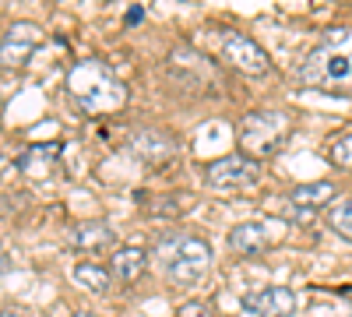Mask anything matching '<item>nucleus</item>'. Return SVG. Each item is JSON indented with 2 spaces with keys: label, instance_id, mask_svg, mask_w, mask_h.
Here are the masks:
<instances>
[{
  "label": "nucleus",
  "instance_id": "17",
  "mask_svg": "<svg viewBox=\"0 0 352 317\" xmlns=\"http://www.w3.org/2000/svg\"><path fill=\"white\" fill-rule=\"evenodd\" d=\"M331 162L342 166V169H352V134L338 138L335 145H331Z\"/></svg>",
  "mask_w": 352,
  "mask_h": 317
},
{
  "label": "nucleus",
  "instance_id": "13",
  "mask_svg": "<svg viewBox=\"0 0 352 317\" xmlns=\"http://www.w3.org/2000/svg\"><path fill=\"white\" fill-rule=\"evenodd\" d=\"M335 184L331 180H317V184H300L296 190L289 194V205H296V208H307V212H314V208H320V205H331L335 201Z\"/></svg>",
  "mask_w": 352,
  "mask_h": 317
},
{
  "label": "nucleus",
  "instance_id": "4",
  "mask_svg": "<svg viewBox=\"0 0 352 317\" xmlns=\"http://www.w3.org/2000/svg\"><path fill=\"white\" fill-rule=\"evenodd\" d=\"M162 254H166V272L176 285H194L212 268V247L201 237H176L173 233L169 240H162Z\"/></svg>",
  "mask_w": 352,
  "mask_h": 317
},
{
  "label": "nucleus",
  "instance_id": "11",
  "mask_svg": "<svg viewBox=\"0 0 352 317\" xmlns=\"http://www.w3.org/2000/svg\"><path fill=\"white\" fill-rule=\"evenodd\" d=\"M131 149H134V152H138L144 162H152V166H159V162H166V159H173V155H176L173 138H169L166 131H155V127L134 131V138H131Z\"/></svg>",
  "mask_w": 352,
  "mask_h": 317
},
{
  "label": "nucleus",
  "instance_id": "15",
  "mask_svg": "<svg viewBox=\"0 0 352 317\" xmlns=\"http://www.w3.org/2000/svg\"><path fill=\"white\" fill-rule=\"evenodd\" d=\"M74 282L78 285H85L88 293H96V296H102L106 289H109V272L106 268H99V265H78L74 268Z\"/></svg>",
  "mask_w": 352,
  "mask_h": 317
},
{
  "label": "nucleus",
  "instance_id": "19",
  "mask_svg": "<svg viewBox=\"0 0 352 317\" xmlns=\"http://www.w3.org/2000/svg\"><path fill=\"white\" fill-rule=\"evenodd\" d=\"M138 21H144V8H131L127 11V25H138Z\"/></svg>",
  "mask_w": 352,
  "mask_h": 317
},
{
  "label": "nucleus",
  "instance_id": "1",
  "mask_svg": "<svg viewBox=\"0 0 352 317\" xmlns=\"http://www.w3.org/2000/svg\"><path fill=\"white\" fill-rule=\"evenodd\" d=\"M300 81L328 96H352V28H328L300 64Z\"/></svg>",
  "mask_w": 352,
  "mask_h": 317
},
{
  "label": "nucleus",
  "instance_id": "10",
  "mask_svg": "<svg viewBox=\"0 0 352 317\" xmlns=\"http://www.w3.org/2000/svg\"><path fill=\"white\" fill-rule=\"evenodd\" d=\"M60 152H64L60 141H50V145H32L28 152H21V155L14 159V166H18V173H25L28 180H46L50 173H53V166L60 162Z\"/></svg>",
  "mask_w": 352,
  "mask_h": 317
},
{
  "label": "nucleus",
  "instance_id": "21",
  "mask_svg": "<svg viewBox=\"0 0 352 317\" xmlns=\"http://www.w3.org/2000/svg\"><path fill=\"white\" fill-rule=\"evenodd\" d=\"M71 317H96V314H88V310H78V314H71Z\"/></svg>",
  "mask_w": 352,
  "mask_h": 317
},
{
  "label": "nucleus",
  "instance_id": "3",
  "mask_svg": "<svg viewBox=\"0 0 352 317\" xmlns=\"http://www.w3.org/2000/svg\"><path fill=\"white\" fill-rule=\"evenodd\" d=\"M289 117L285 113H278V109H257V113H247L243 117V124H240V149H243V155H250V159H268V155H275L278 149H282V141L289 138Z\"/></svg>",
  "mask_w": 352,
  "mask_h": 317
},
{
  "label": "nucleus",
  "instance_id": "8",
  "mask_svg": "<svg viewBox=\"0 0 352 317\" xmlns=\"http://www.w3.org/2000/svg\"><path fill=\"white\" fill-rule=\"evenodd\" d=\"M243 310L254 317H292L296 314V293L285 285H268L261 293H250L243 300Z\"/></svg>",
  "mask_w": 352,
  "mask_h": 317
},
{
  "label": "nucleus",
  "instance_id": "6",
  "mask_svg": "<svg viewBox=\"0 0 352 317\" xmlns=\"http://www.w3.org/2000/svg\"><path fill=\"white\" fill-rule=\"evenodd\" d=\"M222 56H226V64H232L236 71H243L250 78H264L272 71L268 53H264L250 36H243V32H226L222 36Z\"/></svg>",
  "mask_w": 352,
  "mask_h": 317
},
{
  "label": "nucleus",
  "instance_id": "18",
  "mask_svg": "<svg viewBox=\"0 0 352 317\" xmlns=\"http://www.w3.org/2000/svg\"><path fill=\"white\" fill-rule=\"evenodd\" d=\"M176 317H208V307H204V303H184L180 307V314H176Z\"/></svg>",
  "mask_w": 352,
  "mask_h": 317
},
{
  "label": "nucleus",
  "instance_id": "16",
  "mask_svg": "<svg viewBox=\"0 0 352 317\" xmlns=\"http://www.w3.org/2000/svg\"><path fill=\"white\" fill-rule=\"evenodd\" d=\"M328 222L342 240L352 243V201H335L331 212H328Z\"/></svg>",
  "mask_w": 352,
  "mask_h": 317
},
{
  "label": "nucleus",
  "instance_id": "7",
  "mask_svg": "<svg viewBox=\"0 0 352 317\" xmlns=\"http://www.w3.org/2000/svg\"><path fill=\"white\" fill-rule=\"evenodd\" d=\"M43 46V28L32 21H14L8 28V36L0 39V64L4 67H21L28 64V56Z\"/></svg>",
  "mask_w": 352,
  "mask_h": 317
},
{
  "label": "nucleus",
  "instance_id": "12",
  "mask_svg": "<svg viewBox=\"0 0 352 317\" xmlns=\"http://www.w3.org/2000/svg\"><path fill=\"white\" fill-rule=\"evenodd\" d=\"M71 243H74V250H106L109 243H113V229H109V222H102V219H96V222H81L74 233H71Z\"/></svg>",
  "mask_w": 352,
  "mask_h": 317
},
{
  "label": "nucleus",
  "instance_id": "9",
  "mask_svg": "<svg viewBox=\"0 0 352 317\" xmlns=\"http://www.w3.org/2000/svg\"><path fill=\"white\" fill-rule=\"evenodd\" d=\"M285 233L282 226H268V222H243L229 233V247L236 254H261L278 243V237Z\"/></svg>",
  "mask_w": 352,
  "mask_h": 317
},
{
  "label": "nucleus",
  "instance_id": "20",
  "mask_svg": "<svg viewBox=\"0 0 352 317\" xmlns=\"http://www.w3.org/2000/svg\"><path fill=\"white\" fill-rule=\"evenodd\" d=\"M8 268H11V257H8V250H4V247H0V275H4Z\"/></svg>",
  "mask_w": 352,
  "mask_h": 317
},
{
  "label": "nucleus",
  "instance_id": "2",
  "mask_svg": "<svg viewBox=\"0 0 352 317\" xmlns=\"http://www.w3.org/2000/svg\"><path fill=\"white\" fill-rule=\"evenodd\" d=\"M67 92L74 106L88 117H106L127 106V85L116 78L102 61H81L67 74Z\"/></svg>",
  "mask_w": 352,
  "mask_h": 317
},
{
  "label": "nucleus",
  "instance_id": "14",
  "mask_svg": "<svg viewBox=\"0 0 352 317\" xmlns=\"http://www.w3.org/2000/svg\"><path fill=\"white\" fill-rule=\"evenodd\" d=\"M144 272H148V254L141 247H120L113 254V275L120 282H138Z\"/></svg>",
  "mask_w": 352,
  "mask_h": 317
},
{
  "label": "nucleus",
  "instance_id": "5",
  "mask_svg": "<svg viewBox=\"0 0 352 317\" xmlns=\"http://www.w3.org/2000/svg\"><path fill=\"white\" fill-rule=\"evenodd\" d=\"M257 173H261V162L250 159V155H226V159H215L208 166V187L212 190H243L250 184H257Z\"/></svg>",
  "mask_w": 352,
  "mask_h": 317
}]
</instances>
